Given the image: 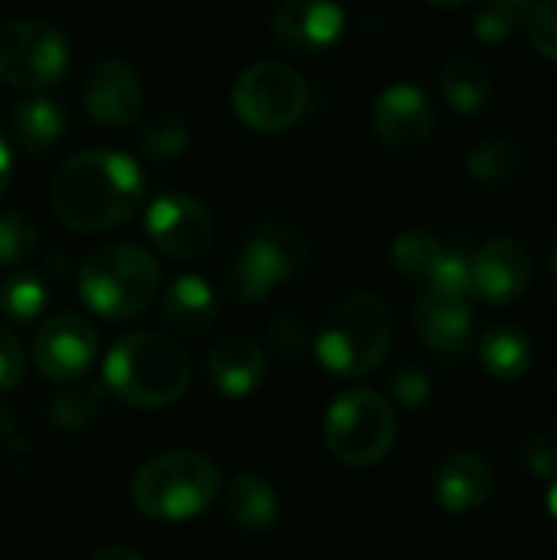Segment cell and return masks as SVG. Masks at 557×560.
<instances>
[{
    "label": "cell",
    "instance_id": "obj_23",
    "mask_svg": "<svg viewBox=\"0 0 557 560\" xmlns=\"http://www.w3.org/2000/svg\"><path fill=\"white\" fill-rule=\"evenodd\" d=\"M479 361L496 381H519L535 364V341L525 328L499 322L479 338Z\"/></svg>",
    "mask_w": 557,
    "mask_h": 560
},
{
    "label": "cell",
    "instance_id": "obj_1",
    "mask_svg": "<svg viewBox=\"0 0 557 560\" xmlns=\"http://www.w3.org/2000/svg\"><path fill=\"white\" fill-rule=\"evenodd\" d=\"M144 171L118 148H89L66 158L49 187V207L76 233H105L141 210Z\"/></svg>",
    "mask_w": 557,
    "mask_h": 560
},
{
    "label": "cell",
    "instance_id": "obj_3",
    "mask_svg": "<svg viewBox=\"0 0 557 560\" xmlns=\"http://www.w3.org/2000/svg\"><path fill=\"white\" fill-rule=\"evenodd\" d=\"M391 341L394 315L387 302L374 292H355L325 315L315 358L335 377H368L387 361Z\"/></svg>",
    "mask_w": 557,
    "mask_h": 560
},
{
    "label": "cell",
    "instance_id": "obj_33",
    "mask_svg": "<svg viewBox=\"0 0 557 560\" xmlns=\"http://www.w3.org/2000/svg\"><path fill=\"white\" fill-rule=\"evenodd\" d=\"M525 36L532 43V49L545 59L557 62V0L545 3H532L529 16H525Z\"/></svg>",
    "mask_w": 557,
    "mask_h": 560
},
{
    "label": "cell",
    "instance_id": "obj_11",
    "mask_svg": "<svg viewBox=\"0 0 557 560\" xmlns=\"http://www.w3.org/2000/svg\"><path fill=\"white\" fill-rule=\"evenodd\" d=\"M98 358V335L85 315L59 312L46 318L33 338V364L46 381L72 384L89 374Z\"/></svg>",
    "mask_w": 557,
    "mask_h": 560
},
{
    "label": "cell",
    "instance_id": "obj_9",
    "mask_svg": "<svg viewBox=\"0 0 557 560\" xmlns=\"http://www.w3.org/2000/svg\"><path fill=\"white\" fill-rule=\"evenodd\" d=\"M72 66L69 39L59 26L36 16L0 23V82L20 92H46Z\"/></svg>",
    "mask_w": 557,
    "mask_h": 560
},
{
    "label": "cell",
    "instance_id": "obj_40",
    "mask_svg": "<svg viewBox=\"0 0 557 560\" xmlns=\"http://www.w3.org/2000/svg\"><path fill=\"white\" fill-rule=\"evenodd\" d=\"M552 276H555V282H557V236H555V243H552Z\"/></svg>",
    "mask_w": 557,
    "mask_h": 560
},
{
    "label": "cell",
    "instance_id": "obj_2",
    "mask_svg": "<svg viewBox=\"0 0 557 560\" xmlns=\"http://www.w3.org/2000/svg\"><path fill=\"white\" fill-rule=\"evenodd\" d=\"M102 387L115 400L158 410L181 400L190 387V354L161 331H131L118 338L102 361Z\"/></svg>",
    "mask_w": 557,
    "mask_h": 560
},
{
    "label": "cell",
    "instance_id": "obj_22",
    "mask_svg": "<svg viewBox=\"0 0 557 560\" xmlns=\"http://www.w3.org/2000/svg\"><path fill=\"white\" fill-rule=\"evenodd\" d=\"M66 125H69V118H66L62 105L53 98H43V95L20 98L10 108V135L30 154H46L49 148H56L66 135Z\"/></svg>",
    "mask_w": 557,
    "mask_h": 560
},
{
    "label": "cell",
    "instance_id": "obj_17",
    "mask_svg": "<svg viewBox=\"0 0 557 560\" xmlns=\"http://www.w3.org/2000/svg\"><path fill=\"white\" fill-rule=\"evenodd\" d=\"M496 492V469L473 450L450 453L433 469V502L450 515L479 512Z\"/></svg>",
    "mask_w": 557,
    "mask_h": 560
},
{
    "label": "cell",
    "instance_id": "obj_37",
    "mask_svg": "<svg viewBox=\"0 0 557 560\" xmlns=\"http://www.w3.org/2000/svg\"><path fill=\"white\" fill-rule=\"evenodd\" d=\"M10 180H13V154H10V141L0 135V197L7 194Z\"/></svg>",
    "mask_w": 557,
    "mask_h": 560
},
{
    "label": "cell",
    "instance_id": "obj_28",
    "mask_svg": "<svg viewBox=\"0 0 557 560\" xmlns=\"http://www.w3.org/2000/svg\"><path fill=\"white\" fill-rule=\"evenodd\" d=\"M529 10H532L529 0H492V3H483L476 10V16H473V33L486 46L506 43L515 30L525 26Z\"/></svg>",
    "mask_w": 557,
    "mask_h": 560
},
{
    "label": "cell",
    "instance_id": "obj_25",
    "mask_svg": "<svg viewBox=\"0 0 557 560\" xmlns=\"http://www.w3.org/2000/svg\"><path fill=\"white\" fill-rule=\"evenodd\" d=\"M105 387L102 381H92V384H76V387H66L59 394L49 397L46 404V413H49V423L62 433H82L89 430L102 407H105Z\"/></svg>",
    "mask_w": 557,
    "mask_h": 560
},
{
    "label": "cell",
    "instance_id": "obj_6",
    "mask_svg": "<svg viewBox=\"0 0 557 560\" xmlns=\"http://www.w3.org/2000/svg\"><path fill=\"white\" fill-rule=\"evenodd\" d=\"M309 262L305 236L289 223L256 226L233 256L230 266V295L243 305L266 302L276 289L295 279Z\"/></svg>",
    "mask_w": 557,
    "mask_h": 560
},
{
    "label": "cell",
    "instance_id": "obj_20",
    "mask_svg": "<svg viewBox=\"0 0 557 560\" xmlns=\"http://www.w3.org/2000/svg\"><path fill=\"white\" fill-rule=\"evenodd\" d=\"M161 315L174 331L184 335H204L213 322H217V295L213 285L197 276V272H184L177 276L164 295H161Z\"/></svg>",
    "mask_w": 557,
    "mask_h": 560
},
{
    "label": "cell",
    "instance_id": "obj_34",
    "mask_svg": "<svg viewBox=\"0 0 557 560\" xmlns=\"http://www.w3.org/2000/svg\"><path fill=\"white\" fill-rule=\"evenodd\" d=\"M266 345L276 358L282 361H292V358H302L305 348H309V331L305 325L295 318V315H276L266 328Z\"/></svg>",
    "mask_w": 557,
    "mask_h": 560
},
{
    "label": "cell",
    "instance_id": "obj_7",
    "mask_svg": "<svg viewBox=\"0 0 557 560\" xmlns=\"http://www.w3.org/2000/svg\"><path fill=\"white\" fill-rule=\"evenodd\" d=\"M325 443L332 456L351 469L381 463L397 443V417L391 400L364 387L345 390L325 413Z\"/></svg>",
    "mask_w": 557,
    "mask_h": 560
},
{
    "label": "cell",
    "instance_id": "obj_24",
    "mask_svg": "<svg viewBox=\"0 0 557 560\" xmlns=\"http://www.w3.org/2000/svg\"><path fill=\"white\" fill-rule=\"evenodd\" d=\"M522 164H525V151L509 135L483 138L466 154V174H469V180L479 184V187H492V190L512 184L522 174Z\"/></svg>",
    "mask_w": 557,
    "mask_h": 560
},
{
    "label": "cell",
    "instance_id": "obj_35",
    "mask_svg": "<svg viewBox=\"0 0 557 560\" xmlns=\"http://www.w3.org/2000/svg\"><path fill=\"white\" fill-rule=\"evenodd\" d=\"M26 374V351L20 338L0 322V394L13 390Z\"/></svg>",
    "mask_w": 557,
    "mask_h": 560
},
{
    "label": "cell",
    "instance_id": "obj_39",
    "mask_svg": "<svg viewBox=\"0 0 557 560\" xmlns=\"http://www.w3.org/2000/svg\"><path fill=\"white\" fill-rule=\"evenodd\" d=\"M548 515L557 522V476H555V482L548 486Z\"/></svg>",
    "mask_w": 557,
    "mask_h": 560
},
{
    "label": "cell",
    "instance_id": "obj_15",
    "mask_svg": "<svg viewBox=\"0 0 557 560\" xmlns=\"http://www.w3.org/2000/svg\"><path fill=\"white\" fill-rule=\"evenodd\" d=\"M345 23L348 16L338 3H318V0H286L269 16L272 39L299 56H315L332 49L341 39Z\"/></svg>",
    "mask_w": 557,
    "mask_h": 560
},
{
    "label": "cell",
    "instance_id": "obj_21",
    "mask_svg": "<svg viewBox=\"0 0 557 560\" xmlns=\"http://www.w3.org/2000/svg\"><path fill=\"white\" fill-rule=\"evenodd\" d=\"M440 92L456 115H479L492 98V72L479 56L456 52L440 66Z\"/></svg>",
    "mask_w": 557,
    "mask_h": 560
},
{
    "label": "cell",
    "instance_id": "obj_8",
    "mask_svg": "<svg viewBox=\"0 0 557 560\" xmlns=\"http://www.w3.org/2000/svg\"><path fill=\"white\" fill-rule=\"evenodd\" d=\"M230 105L240 125L259 135L289 131L309 108V82L286 62H253L230 89Z\"/></svg>",
    "mask_w": 557,
    "mask_h": 560
},
{
    "label": "cell",
    "instance_id": "obj_18",
    "mask_svg": "<svg viewBox=\"0 0 557 560\" xmlns=\"http://www.w3.org/2000/svg\"><path fill=\"white\" fill-rule=\"evenodd\" d=\"M207 381L227 400H243L266 381V351L250 335H227L207 354Z\"/></svg>",
    "mask_w": 557,
    "mask_h": 560
},
{
    "label": "cell",
    "instance_id": "obj_36",
    "mask_svg": "<svg viewBox=\"0 0 557 560\" xmlns=\"http://www.w3.org/2000/svg\"><path fill=\"white\" fill-rule=\"evenodd\" d=\"M519 459L529 476L548 479L557 472V443L552 436H529L519 450Z\"/></svg>",
    "mask_w": 557,
    "mask_h": 560
},
{
    "label": "cell",
    "instance_id": "obj_29",
    "mask_svg": "<svg viewBox=\"0 0 557 560\" xmlns=\"http://www.w3.org/2000/svg\"><path fill=\"white\" fill-rule=\"evenodd\" d=\"M39 243V226L23 210H0V269H20Z\"/></svg>",
    "mask_w": 557,
    "mask_h": 560
},
{
    "label": "cell",
    "instance_id": "obj_16",
    "mask_svg": "<svg viewBox=\"0 0 557 560\" xmlns=\"http://www.w3.org/2000/svg\"><path fill=\"white\" fill-rule=\"evenodd\" d=\"M414 328L420 341L440 358H460L473 348V335H476L473 305L469 299L423 289L414 305Z\"/></svg>",
    "mask_w": 557,
    "mask_h": 560
},
{
    "label": "cell",
    "instance_id": "obj_4",
    "mask_svg": "<svg viewBox=\"0 0 557 560\" xmlns=\"http://www.w3.org/2000/svg\"><path fill=\"white\" fill-rule=\"evenodd\" d=\"M82 305L108 322H125L151 308L161 292V269L154 256L135 243H108L79 262Z\"/></svg>",
    "mask_w": 557,
    "mask_h": 560
},
{
    "label": "cell",
    "instance_id": "obj_38",
    "mask_svg": "<svg viewBox=\"0 0 557 560\" xmlns=\"http://www.w3.org/2000/svg\"><path fill=\"white\" fill-rule=\"evenodd\" d=\"M89 560H144L138 551H131V548H121V545H112V548H102V551H95Z\"/></svg>",
    "mask_w": 557,
    "mask_h": 560
},
{
    "label": "cell",
    "instance_id": "obj_26",
    "mask_svg": "<svg viewBox=\"0 0 557 560\" xmlns=\"http://www.w3.org/2000/svg\"><path fill=\"white\" fill-rule=\"evenodd\" d=\"M49 308V285L36 269H10L0 282V312L10 322L30 325Z\"/></svg>",
    "mask_w": 557,
    "mask_h": 560
},
{
    "label": "cell",
    "instance_id": "obj_13",
    "mask_svg": "<svg viewBox=\"0 0 557 560\" xmlns=\"http://www.w3.org/2000/svg\"><path fill=\"white\" fill-rule=\"evenodd\" d=\"M371 128L391 151H417L433 138L437 115L427 92L414 82H394L371 105Z\"/></svg>",
    "mask_w": 557,
    "mask_h": 560
},
{
    "label": "cell",
    "instance_id": "obj_14",
    "mask_svg": "<svg viewBox=\"0 0 557 560\" xmlns=\"http://www.w3.org/2000/svg\"><path fill=\"white\" fill-rule=\"evenodd\" d=\"M535 266L525 243L496 236L473 253V295L489 305H512L532 285Z\"/></svg>",
    "mask_w": 557,
    "mask_h": 560
},
{
    "label": "cell",
    "instance_id": "obj_5",
    "mask_svg": "<svg viewBox=\"0 0 557 560\" xmlns=\"http://www.w3.org/2000/svg\"><path fill=\"white\" fill-rule=\"evenodd\" d=\"M220 495V469L194 453L171 450L148 459L131 479V502L154 522H190L204 515Z\"/></svg>",
    "mask_w": 557,
    "mask_h": 560
},
{
    "label": "cell",
    "instance_id": "obj_19",
    "mask_svg": "<svg viewBox=\"0 0 557 560\" xmlns=\"http://www.w3.org/2000/svg\"><path fill=\"white\" fill-rule=\"evenodd\" d=\"M223 505H227V518L246 535L272 532L279 525V515H282V502H279L276 486L256 472H240L236 479H230Z\"/></svg>",
    "mask_w": 557,
    "mask_h": 560
},
{
    "label": "cell",
    "instance_id": "obj_12",
    "mask_svg": "<svg viewBox=\"0 0 557 560\" xmlns=\"http://www.w3.org/2000/svg\"><path fill=\"white\" fill-rule=\"evenodd\" d=\"M144 102L141 75L118 56H102L82 79V105L102 128H128Z\"/></svg>",
    "mask_w": 557,
    "mask_h": 560
},
{
    "label": "cell",
    "instance_id": "obj_32",
    "mask_svg": "<svg viewBox=\"0 0 557 560\" xmlns=\"http://www.w3.org/2000/svg\"><path fill=\"white\" fill-rule=\"evenodd\" d=\"M433 394V377L423 364L410 361V364H401L394 374H391V397L407 407V410H417L430 400Z\"/></svg>",
    "mask_w": 557,
    "mask_h": 560
},
{
    "label": "cell",
    "instance_id": "obj_30",
    "mask_svg": "<svg viewBox=\"0 0 557 560\" xmlns=\"http://www.w3.org/2000/svg\"><path fill=\"white\" fill-rule=\"evenodd\" d=\"M190 148V125L181 115H158L141 131V151L154 161H177Z\"/></svg>",
    "mask_w": 557,
    "mask_h": 560
},
{
    "label": "cell",
    "instance_id": "obj_10",
    "mask_svg": "<svg viewBox=\"0 0 557 560\" xmlns=\"http://www.w3.org/2000/svg\"><path fill=\"white\" fill-rule=\"evenodd\" d=\"M144 236L161 256L190 262L213 246L217 220L210 207L190 194H161L144 210Z\"/></svg>",
    "mask_w": 557,
    "mask_h": 560
},
{
    "label": "cell",
    "instance_id": "obj_31",
    "mask_svg": "<svg viewBox=\"0 0 557 560\" xmlns=\"http://www.w3.org/2000/svg\"><path fill=\"white\" fill-rule=\"evenodd\" d=\"M427 289H437V292L456 295V299H469L473 295V249L463 243L443 246V256H440Z\"/></svg>",
    "mask_w": 557,
    "mask_h": 560
},
{
    "label": "cell",
    "instance_id": "obj_27",
    "mask_svg": "<svg viewBox=\"0 0 557 560\" xmlns=\"http://www.w3.org/2000/svg\"><path fill=\"white\" fill-rule=\"evenodd\" d=\"M443 256V243L430 233V230H404L394 243H391V262L394 269L410 279V282H430L437 262Z\"/></svg>",
    "mask_w": 557,
    "mask_h": 560
}]
</instances>
